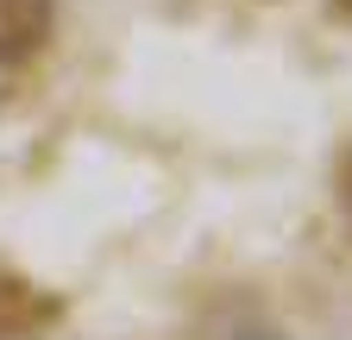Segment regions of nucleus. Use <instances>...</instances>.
<instances>
[{
	"instance_id": "obj_1",
	"label": "nucleus",
	"mask_w": 352,
	"mask_h": 340,
	"mask_svg": "<svg viewBox=\"0 0 352 340\" xmlns=\"http://www.w3.org/2000/svg\"><path fill=\"white\" fill-rule=\"evenodd\" d=\"M63 321V303L19 271H0V340H44Z\"/></svg>"
},
{
	"instance_id": "obj_2",
	"label": "nucleus",
	"mask_w": 352,
	"mask_h": 340,
	"mask_svg": "<svg viewBox=\"0 0 352 340\" xmlns=\"http://www.w3.org/2000/svg\"><path fill=\"white\" fill-rule=\"evenodd\" d=\"M51 25H57V0H0V70L32 63L51 45Z\"/></svg>"
},
{
	"instance_id": "obj_3",
	"label": "nucleus",
	"mask_w": 352,
	"mask_h": 340,
	"mask_svg": "<svg viewBox=\"0 0 352 340\" xmlns=\"http://www.w3.org/2000/svg\"><path fill=\"white\" fill-rule=\"evenodd\" d=\"M333 202H340V215L352 221V145H346L340 164H333Z\"/></svg>"
},
{
	"instance_id": "obj_4",
	"label": "nucleus",
	"mask_w": 352,
	"mask_h": 340,
	"mask_svg": "<svg viewBox=\"0 0 352 340\" xmlns=\"http://www.w3.org/2000/svg\"><path fill=\"white\" fill-rule=\"evenodd\" d=\"M333 13H340V19H346V25H352V0H333Z\"/></svg>"
}]
</instances>
